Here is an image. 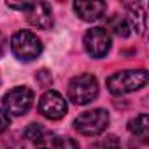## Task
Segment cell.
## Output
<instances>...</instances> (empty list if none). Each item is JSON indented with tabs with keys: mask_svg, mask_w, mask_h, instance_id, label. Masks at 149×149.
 Instances as JSON below:
<instances>
[{
	"mask_svg": "<svg viewBox=\"0 0 149 149\" xmlns=\"http://www.w3.org/2000/svg\"><path fill=\"white\" fill-rule=\"evenodd\" d=\"M67 100L61 93L49 90L39 100V112L47 119H61L67 114Z\"/></svg>",
	"mask_w": 149,
	"mask_h": 149,
	"instance_id": "52a82bcc",
	"label": "cell"
},
{
	"mask_svg": "<svg viewBox=\"0 0 149 149\" xmlns=\"http://www.w3.org/2000/svg\"><path fill=\"white\" fill-rule=\"evenodd\" d=\"M128 130H130V133H133L135 137H139L142 142H147V133H149V119H147V114L135 116L128 123Z\"/></svg>",
	"mask_w": 149,
	"mask_h": 149,
	"instance_id": "8fae6325",
	"label": "cell"
},
{
	"mask_svg": "<svg viewBox=\"0 0 149 149\" xmlns=\"http://www.w3.org/2000/svg\"><path fill=\"white\" fill-rule=\"evenodd\" d=\"M128 25L130 28H135L137 33H144L146 32V26H147V16H146V11H144V6L142 4H130L128 6Z\"/></svg>",
	"mask_w": 149,
	"mask_h": 149,
	"instance_id": "30bf717a",
	"label": "cell"
},
{
	"mask_svg": "<svg viewBox=\"0 0 149 149\" xmlns=\"http://www.w3.org/2000/svg\"><path fill=\"white\" fill-rule=\"evenodd\" d=\"M109 125V112L105 109H93L79 114L74 119V128L81 135L86 137H95L100 135Z\"/></svg>",
	"mask_w": 149,
	"mask_h": 149,
	"instance_id": "277c9868",
	"label": "cell"
},
{
	"mask_svg": "<svg viewBox=\"0 0 149 149\" xmlns=\"http://www.w3.org/2000/svg\"><path fill=\"white\" fill-rule=\"evenodd\" d=\"M33 104V91L26 86H16L4 97V111L13 116H25Z\"/></svg>",
	"mask_w": 149,
	"mask_h": 149,
	"instance_id": "5b68a950",
	"label": "cell"
},
{
	"mask_svg": "<svg viewBox=\"0 0 149 149\" xmlns=\"http://www.w3.org/2000/svg\"><path fill=\"white\" fill-rule=\"evenodd\" d=\"M68 98L76 105H86L98 97V83L91 74H79L68 83Z\"/></svg>",
	"mask_w": 149,
	"mask_h": 149,
	"instance_id": "7a4b0ae2",
	"label": "cell"
},
{
	"mask_svg": "<svg viewBox=\"0 0 149 149\" xmlns=\"http://www.w3.org/2000/svg\"><path fill=\"white\" fill-rule=\"evenodd\" d=\"M7 7H11V9H18V11H28L30 7H32V4L30 2H23V4H13V2H7Z\"/></svg>",
	"mask_w": 149,
	"mask_h": 149,
	"instance_id": "d6986e66",
	"label": "cell"
},
{
	"mask_svg": "<svg viewBox=\"0 0 149 149\" xmlns=\"http://www.w3.org/2000/svg\"><path fill=\"white\" fill-rule=\"evenodd\" d=\"M26 19L32 26L47 30L53 25V11L46 2H37L32 4V7L26 11Z\"/></svg>",
	"mask_w": 149,
	"mask_h": 149,
	"instance_id": "ba28073f",
	"label": "cell"
},
{
	"mask_svg": "<svg viewBox=\"0 0 149 149\" xmlns=\"http://www.w3.org/2000/svg\"><path fill=\"white\" fill-rule=\"evenodd\" d=\"M33 144H35V149H58L60 147V137L53 132L44 130L33 140Z\"/></svg>",
	"mask_w": 149,
	"mask_h": 149,
	"instance_id": "7c38bea8",
	"label": "cell"
},
{
	"mask_svg": "<svg viewBox=\"0 0 149 149\" xmlns=\"http://www.w3.org/2000/svg\"><path fill=\"white\" fill-rule=\"evenodd\" d=\"M37 81H39V84H40V86H47V84H51L53 77H51V74H49L46 68H42V70L37 74Z\"/></svg>",
	"mask_w": 149,
	"mask_h": 149,
	"instance_id": "2e32d148",
	"label": "cell"
},
{
	"mask_svg": "<svg viewBox=\"0 0 149 149\" xmlns=\"http://www.w3.org/2000/svg\"><path fill=\"white\" fill-rule=\"evenodd\" d=\"M11 51H13V54L18 60H21V61H32V60H37L40 56V53H42V42L30 30H19L11 39Z\"/></svg>",
	"mask_w": 149,
	"mask_h": 149,
	"instance_id": "3957f363",
	"label": "cell"
},
{
	"mask_svg": "<svg viewBox=\"0 0 149 149\" xmlns=\"http://www.w3.org/2000/svg\"><path fill=\"white\" fill-rule=\"evenodd\" d=\"M9 125H11V118H9V114H7L6 111L0 109V135H2V133L9 128Z\"/></svg>",
	"mask_w": 149,
	"mask_h": 149,
	"instance_id": "e0dca14e",
	"label": "cell"
},
{
	"mask_svg": "<svg viewBox=\"0 0 149 149\" xmlns=\"http://www.w3.org/2000/svg\"><path fill=\"white\" fill-rule=\"evenodd\" d=\"M84 47L93 58H104L111 49V35L104 26H93L84 33Z\"/></svg>",
	"mask_w": 149,
	"mask_h": 149,
	"instance_id": "8992f818",
	"label": "cell"
},
{
	"mask_svg": "<svg viewBox=\"0 0 149 149\" xmlns=\"http://www.w3.org/2000/svg\"><path fill=\"white\" fill-rule=\"evenodd\" d=\"M4 47H6V37L2 35V32H0V53L4 51Z\"/></svg>",
	"mask_w": 149,
	"mask_h": 149,
	"instance_id": "ffe728a7",
	"label": "cell"
},
{
	"mask_svg": "<svg viewBox=\"0 0 149 149\" xmlns=\"http://www.w3.org/2000/svg\"><path fill=\"white\" fill-rule=\"evenodd\" d=\"M58 149H79V144L74 139L67 137V139H60V147Z\"/></svg>",
	"mask_w": 149,
	"mask_h": 149,
	"instance_id": "ac0fdd59",
	"label": "cell"
},
{
	"mask_svg": "<svg viewBox=\"0 0 149 149\" xmlns=\"http://www.w3.org/2000/svg\"><path fill=\"white\" fill-rule=\"evenodd\" d=\"M74 11H76V14L83 21H97L107 11V4L105 2H97V0H93V2L79 0V2H74Z\"/></svg>",
	"mask_w": 149,
	"mask_h": 149,
	"instance_id": "9c48e42d",
	"label": "cell"
},
{
	"mask_svg": "<svg viewBox=\"0 0 149 149\" xmlns=\"http://www.w3.org/2000/svg\"><path fill=\"white\" fill-rule=\"evenodd\" d=\"M147 70H121L116 72L107 79V90L112 95H126L132 91H137L147 84Z\"/></svg>",
	"mask_w": 149,
	"mask_h": 149,
	"instance_id": "6da1fadb",
	"label": "cell"
},
{
	"mask_svg": "<svg viewBox=\"0 0 149 149\" xmlns=\"http://www.w3.org/2000/svg\"><path fill=\"white\" fill-rule=\"evenodd\" d=\"M107 26H109V30H111L112 33H116L118 37L126 39V37L130 35V25H128V21H126L125 18H121V16H112V18L107 21Z\"/></svg>",
	"mask_w": 149,
	"mask_h": 149,
	"instance_id": "4fadbf2b",
	"label": "cell"
},
{
	"mask_svg": "<svg viewBox=\"0 0 149 149\" xmlns=\"http://www.w3.org/2000/svg\"><path fill=\"white\" fill-rule=\"evenodd\" d=\"M44 130H46V128H44L42 125L32 123V125H30V126L25 130V135H26V139H28V140H32V142H33V140H35V139H37V137H39V135L44 132Z\"/></svg>",
	"mask_w": 149,
	"mask_h": 149,
	"instance_id": "9a60e30c",
	"label": "cell"
},
{
	"mask_svg": "<svg viewBox=\"0 0 149 149\" xmlns=\"http://www.w3.org/2000/svg\"><path fill=\"white\" fill-rule=\"evenodd\" d=\"M93 149H121V142L116 135H107L102 140H98Z\"/></svg>",
	"mask_w": 149,
	"mask_h": 149,
	"instance_id": "5bb4252c",
	"label": "cell"
}]
</instances>
